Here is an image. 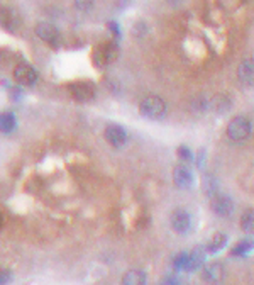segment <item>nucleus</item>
Wrapping results in <instances>:
<instances>
[{"label": "nucleus", "instance_id": "a211bd4d", "mask_svg": "<svg viewBox=\"0 0 254 285\" xmlns=\"http://www.w3.org/2000/svg\"><path fill=\"white\" fill-rule=\"evenodd\" d=\"M0 126H2V131L4 132H11L12 129L16 127V117L14 114L7 112L2 115V119H0Z\"/></svg>", "mask_w": 254, "mask_h": 285}, {"label": "nucleus", "instance_id": "412c9836", "mask_svg": "<svg viewBox=\"0 0 254 285\" xmlns=\"http://www.w3.org/2000/svg\"><path fill=\"white\" fill-rule=\"evenodd\" d=\"M93 6V0H75V7L78 11H90Z\"/></svg>", "mask_w": 254, "mask_h": 285}, {"label": "nucleus", "instance_id": "4468645a", "mask_svg": "<svg viewBox=\"0 0 254 285\" xmlns=\"http://www.w3.org/2000/svg\"><path fill=\"white\" fill-rule=\"evenodd\" d=\"M210 107L215 112H225L230 107V100L227 95H215L213 99H210Z\"/></svg>", "mask_w": 254, "mask_h": 285}, {"label": "nucleus", "instance_id": "9d476101", "mask_svg": "<svg viewBox=\"0 0 254 285\" xmlns=\"http://www.w3.org/2000/svg\"><path fill=\"white\" fill-rule=\"evenodd\" d=\"M237 77L246 87H254V60H246L239 65Z\"/></svg>", "mask_w": 254, "mask_h": 285}, {"label": "nucleus", "instance_id": "f03ea898", "mask_svg": "<svg viewBox=\"0 0 254 285\" xmlns=\"http://www.w3.org/2000/svg\"><path fill=\"white\" fill-rule=\"evenodd\" d=\"M139 110L144 117L148 119H161L164 114H166V105L164 102L156 95L146 97L144 100L139 104Z\"/></svg>", "mask_w": 254, "mask_h": 285}, {"label": "nucleus", "instance_id": "39448f33", "mask_svg": "<svg viewBox=\"0 0 254 285\" xmlns=\"http://www.w3.org/2000/svg\"><path fill=\"white\" fill-rule=\"evenodd\" d=\"M225 277V268L220 263H210L203 268V280L212 285H219Z\"/></svg>", "mask_w": 254, "mask_h": 285}, {"label": "nucleus", "instance_id": "5701e85b", "mask_svg": "<svg viewBox=\"0 0 254 285\" xmlns=\"http://www.w3.org/2000/svg\"><path fill=\"white\" fill-rule=\"evenodd\" d=\"M7 280H9V271H4L2 273V285H6Z\"/></svg>", "mask_w": 254, "mask_h": 285}, {"label": "nucleus", "instance_id": "0eeeda50", "mask_svg": "<svg viewBox=\"0 0 254 285\" xmlns=\"http://www.w3.org/2000/svg\"><path fill=\"white\" fill-rule=\"evenodd\" d=\"M115 56H117V48H115V44H102L95 50V61L99 65H109L112 63L115 60Z\"/></svg>", "mask_w": 254, "mask_h": 285}, {"label": "nucleus", "instance_id": "20e7f679", "mask_svg": "<svg viewBox=\"0 0 254 285\" xmlns=\"http://www.w3.org/2000/svg\"><path fill=\"white\" fill-rule=\"evenodd\" d=\"M171 226H173V229L180 234L188 233L190 228H191L190 214L186 211H183V209H178V211H175L171 214Z\"/></svg>", "mask_w": 254, "mask_h": 285}, {"label": "nucleus", "instance_id": "f8f14e48", "mask_svg": "<svg viewBox=\"0 0 254 285\" xmlns=\"http://www.w3.org/2000/svg\"><path fill=\"white\" fill-rule=\"evenodd\" d=\"M70 90L78 100H88L93 97V88L88 83H73Z\"/></svg>", "mask_w": 254, "mask_h": 285}, {"label": "nucleus", "instance_id": "b1692460", "mask_svg": "<svg viewBox=\"0 0 254 285\" xmlns=\"http://www.w3.org/2000/svg\"><path fill=\"white\" fill-rule=\"evenodd\" d=\"M166 2L169 4V6H178V4H181L183 0H166Z\"/></svg>", "mask_w": 254, "mask_h": 285}, {"label": "nucleus", "instance_id": "4be33fe9", "mask_svg": "<svg viewBox=\"0 0 254 285\" xmlns=\"http://www.w3.org/2000/svg\"><path fill=\"white\" fill-rule=\"evenodd\" d=\"M178 157H181L183 160H191V157H193V155H191V151L188 148H185V146H180V148H178Z\"/></svg>", "mask_w": 254, "mask_h": 285}, {"label": "nucleus", "instance_id": "f257e3e1", "mask_svg": "<svg viewBox=\"0 0 254 285\" xmlns=\"http://www.w3.org/2000/svg\"><path fill=\"white\" fill-rule=\"evenodd\" d=\"M251 129H252L251 121L242 117V115H239V117H234L229 122V126H227V136L232 141H244L251 136Z\"/></svg>", "mask_w": 254, "mask_h": 285}, {"label": "nucleus", "instance_id": "423d86ee", "mask_svg": "<svg viewBox=\"0 0 254 285\" xmlns=\"http://www.w3.org/2000/svg\"><path fill=\"white\" fill-rule=\"evenodd\" d=\"M105 139L110 143L112 146H122L127 141V132L124 127L117 126V124H110L105 129Z\"/></svg>", "mask_w": 254, "mask_h": 285}, {"label": "nucleus", "instance_id": "ddd939ff", "mask_svg": "<svg viewBox=\"0 0 254 285\" xmlns=\"http://www.w3.org/2000/svg\"><path fill=\"white\" fill-rule=\"evenodd\" d=\"M122 285H146V275L141 270H131L122 277Z\"/></svg>", "mask_w": 254, "mask_h": 285}, {"label": "nucleus", "instance_id": "6e6552de", "mask_svg": "<svg viewBox=\"0 0 254 285\" xmlns=\"http://www.w3.org/2000/svg\"><path fill=\"white\" fill-rule=\"evenodd\" d=\"M212 209H213V212L219 214V216L227 217L234 211V202H232V199L227 197V195H217V197H213V200H212Z\"/></svg>", "mask_w": 254, "mask_h": 285}, {"label": "nucleus", "instance_id": "1a4fd4ad", "mask_svg": "<svg viewBox=\"0 0 254 285\" xmlns=\"http://www.w3.org/2000/svg\"><path fill=\"white\" fill-rule=\"evenodd\" d=\"M173 180H175V185L180 187V189H188V187L193 185V173L190 172L188 167H176L173 170Z\"/></svg>", "mask_w": 254, "mask_h": 285}, {"label": "nucleus", "instance_id": "6ab92c4d", "mask_svg": "<svg viewBox=\"0 0 254 285\" xmlns=\"http://www.w3.org/2000/svg\"><path fill=\"white\" fill-rule=\"evenodd\" d=\"M252 241H240L237 246H235L234 249H232V255H235V256H240V255H246V253L249 251V249L252 248Z\"/></svg>", "mask_w": 254, "mask_h": 285}, {"label": "nucleus", "instance_id": "9b49d317", "mask_svg": "<svg viewBox=\"0 0 254 285\" xmlns=\"http://www.w3.org/2000/svg\"><path fill=\"white\" fill-rule=\"evenodd\" d=\"M36 34H38L43 41L51 43V44L56 43V39H58L56 28L53 24H48V22H39V24L36 26Z\"/></svg>", "mask_w": 254, "mask_h": 285}, {"label": "nucleus", "instance_id": "aec40b11", "mask_svg": "<svg viewBox=\"0 0 254 285\" xmlns=\"http://www.w3.org/2000/svg\"><path fill=\"white\" fill-rule=\"evenodd\" d=\"M186 265H188V255H186V253H180V255L175 258V266L176 268L186 270Z\"/></svg>", "mask_w": 254, "mask_h": 285}, {"label": "nucleus", "instance_id": "7ed1b4c3", "mask_svg": "<svg viewBox=\"0 0 254 285\" xmlns=\"http://www.w3.org/2000/svg\"><path fill=\"white\" fill-rule=\"evenodd\" d=\"M14 78L17 83H21V85L29 87L38 82V71L29 65H17L14 70Z\"/></svg>", "mask_w": 254, "mask_h": 285}, {"label": "nucleus", "instance_id": "dca6fc26", "mask_svg": "<svg viewBox=\"0 0 254 285\" xmlns=\"http://www.w3.org/2000/svg\"><path fill=\"white\" fill-rule=\"evenodd\" d=\"M202 263H203V251L202 249H195V251H191L188 255V265H186V270H195Z\"/></svg>", "mask_w": 254, "mask_h": 285}, {"label": "nucleus", "instance_id": "2eb2a0df", "mask_svg": "<svg viewBox=\"0 0 254 285\" xmlns=\"http://www.w3.org/2000/svg\"><path fill=\"white\" fill-rule=\"evenodd\" d=\"M240 228L246 233H254V209H249L240 217Z\"/></svg>", "mask_w": 254, "mask_h": 285}, {"label": "nucleus", "instance_id": "f3484780", "mask_svg": "<svg viewBox=\"0 0 254 285\" xmlns=\"http://www.w3.org/2000/svg\"><path fill=\"white\" fill-rule=\"evenodd\" d=\"M225 243H227V236L225 234H215L210 239V243H208L207 249L210 253H217V251H220V249L225 246Z\"/></svg>", "mask_w": 254, "mask_h": 285}]
</instances>
